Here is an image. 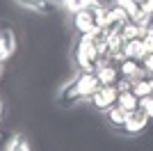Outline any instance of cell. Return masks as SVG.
<instances>
[{"mask_svg": "<svg viewBox=\"0 0 153 151\" xmlns=\"http://www.w3.org/2000/svg\"><path fill=\"white\" fill-rule=\"evenodd\" d=\"M51 5H55V7H59V9H62V7H64V0H51Z\"/></svg>", "mask_w": 153, "mask_h": 151, "instance_id": "20", "label": "cell"}, {"mask_svg": "<svg viewBox=\"0 0 153 151\" xmlns=\"http://www.w3.org/2000/svg\"><path fill=\"white\" fill-rule=\"evenodd\" d=\"M137 5H140L142 12H146V14L153 16V0H137Z\"/></svg>", "mask_w": 153, "mask_h": 151, "instance_id": "19", "label": "cell"}, {"mask_svg": "<svg viewBox=\"0 0 153 151\" xmlns=\"http://www.w3.org/2000/svg\"><path fill=\"white\" fill-rule=\"evenodd\" d=\"M126 117H128V112L123 108H119V105H112L108 112H105V121H108L110 126H114V128H123Z\"/></svg>", "mask_w": 153, "mask_h": 151, "instance_id": "11", "label": "cell"}, {"mask_svg": "<svg viewBox=\"0 0 153 151\" xmlns=\"http://www.w3.org/2000/svg\"><path fill=\"white\" fill-rule=\"evenodd\" d=\"M2 71H5V69H2V64H0V78H2Z\"/></svg>", "mask_w": 153, "mask_h": 151, "instance_id": "23", "label": "cell"}, {"mask_svg": "<svg viewBox=\"0 0 153 151\" xmlns=\"http://www.w3.org/2000/svg\"><path fill=\"white\" fill-rule=\"evenodd\" d=\"M123 55L133 57V60H142V57L146 55L144 41H142V39H130V41H126V46H123Z\"/></svg>", "mask_w": 153, "mask_h": 151, "instance_id": "12", "label": "cell"}, {"mask_svg": "<svg viewBox=\"0 0 153 151\" xmlns=\"http://www.w3.org/2000/svg\"><path fill=\"white\" fill-rule=\"evenodd\" d=\"M149 114L142 110V108H137V110H133V112H128L126 117V124H123L121 131L126 133V135H140V133L146 131V126H149Z\"/></svg>", "mask_w": 153, "mask_h": 151, "instance_id": "3", "label": "cell"}, {"mask_svg": "<svg viewBox=\"0 0 153 151\" xmlns=\"http://www.w3.org/2000/svg\"><path fill=\"white\" fill-rule=\"evenodd\" d=\"M119 34H121L123 41H130V39H144V34H146V28H142V25L133 23V21H128V23L123 25L121 30H119Z\"/></svg>", "mask_w": 153, "mask_h": 151, "instance_id": "10", "label": "cell"}, {"mask_svg": "<svg viewBox=\"0 0 153 151\" xmlns=\"http://www.w3.org/2000/svg\"><path fill=\"white\" fill-rule=\"evenodd\" d=\"M128 23V16L119 5H110L108 12H105V21H103V28L110 32V34H114Z\"/></svg>", "mask_w": 153, "mask_h": 151, "instance_id": "4", "label": "cell"}, {"mask_svg": "<svg viewBox=\"0 0 153 151\" xmlns=\"http://www.w3.org/2000/svg\"><path fill=\"white\" fill-rule=\"evenodd\" d=\"M73 85H76L78 94L82 96V101H89V96L94 94L96 89H101V80L94 71H80V73L73 78Z\"/></svg>", "mask_w": 153, "mask_h": 151, "instance_id": "2", "label": "cell"}, {"mask_svg": "<svg viewBox=\"0 0 153 151\" xmlns=\"http://www.w3.org/2000/svg\"><path fill=\"white\" fill-rule=\"evenodd\" d=\"M96 76H98L101 85H112V87H114L117 82H119V78H121L117 64H103V67H98V69H96Z\"/></svg>", "mask_w": 153, "mask_h": 151, "instance_id": "8", "label": "cell"}, {"mask_svg": "<svg viewBox=\"0 0 153 151\" xmlns=\"http://www.w3.org/2000/svg\"><path fill=\"white\" fill-rule=\"evenodd\" d=\"M57 101L62 103V105H66V108H73V105H78V103H85V101H82V96L78 94V89H76V85H73V80H71V82H66V85H64V87L59 89Z\"/></svg>", "mask_w": 153, "mask_h": 151, "instance_id": "7", "label": "cell"}, {"mask_svg": "<svg viewBox=\"0 0 153 151\" xmlns=\"http://www.w3.org/2000/svg\"><path fill=\"white\" fill-rule=\"evenodd\" d=\"M2 114H5V105H2V99H0V119H2Z\"/></svg>", "mask_w": 153, "mask_h": 151, "instance_id": "21", "label": "cell"}, {"mask_svg": "<svg viewBox=\"0 0 153 151\" xmlns=\"http://www.w3.org/2000/svg\"><path fill=\"white\" fill-rule=\"evenodd\" d=\"M14 2L19 7H23V9H32L37 14H46L48 7H51V0H14Z\"/></svg>", "mask_w": 153, "mask_h": 151, "instance_id": "15", "label": "cell"}, {"mask_svg": "<svg viewBox=\"0 0 153 151\" xmlns=\"http://www.w3.org/2000/svg\"><path fill=\"white\" fill-rule=\"evenodd\" d=\"M117 99H119L117 87H112V85H101V89H96L94 94L89 96V103H91V108H96L98 112L105 114L112 105H117Z\"/></svg>", "mask_w": 153, "mask_h": 151, "instance_id": "1", "label": "cell"}, {"mask_svg": "<svg viewBox=\"0 0 153 151\" xmlns=\"http://www.w3.org/2000/svg\"><path fill=\"white\" fill-rule=\"evenodd\" d=\"M0 149H2V133H0Z\"/></svg>", "mask_w": 153, "mask_h": 151, "instance_id": "22", "label": "cell"}, {"mask_svg": "<svg viewBox=\"0 0 153 151\" xmlns=\"http://www.w3.org/2000/svg\"><path fill=\"white\" fill-rule=\"evenodd\" d=\"M140 62H142V67H144V71L153 76V53H146V55L142 57Z\"/></svg>", "mask_w": 153, "mask_h": 151, "instance_id": "18", "label": "cell"}, {"mask_svg": "<svg viewBox=\"0 0 153 151\" xmlns=\"http://www.w3.org/2000/svg\"><path fill=\"white\" fill-rule=\"evenodd\" d=\"M140 108L149 114V119H153V94H151V96H144V99H140Z\"/></svg>", "mask_w": 153, "mask_h": 151, "instance_id": "17", "label": "cell"}, {"mask_svg": "<svg viewBox=\"0 0 153 151\" xmlns=\"http://www.w3.org/2000/svg\"><path fill=\"white\" fill-rule=\"evenodd\" d=\"M133 92L140 96V99L151 96L153 94V76H142V78H137V80L133 82Z\"/></svg>", "mask_w": 153, "mask_h": 151, "instance_id": "13", "label": "cell"}, {"mask_svg": "<svg viewBox=\"0 0 153 151\" xmlns=\"http://www.w3.org/2000/svg\"><path fill=\"white\" fill-rule=\"evenodd\" d=\"M94 0H64V7L62 9H66L69 14H76L80 12V9H85V7H89Z\"/></svg>", "mask_w": 153, "mask_h": 151, "instance_id": "16", "label": "cell"}, {"mask_svg": "<svg viewBox=\"0 0 153 151\" xmlns=\"http://www.w3.org/2000/svg\"><path fill=\"white\" fill-rule=\"evenodd\" d=\"M117 105L123 108L126 112H133V110H137V108H140V96L135 94L133 89L121 92V94H119V99H117Z\"/></svg>", "mask_w": 153, "mask_h": 151, "instance_id": "9", "label": "cell"}, {"mask_svg": "<svg viewBox=\"0 0 153 151\" xmlns=\"http://www.w3.org/2000/svg\"><path fill=\"white\" fill-rule=\"evenodd\" d=\"M119 67V73H121V78H126V80H137V78H142V76H151L144 71V67H142L140 60H133V57H123L121 62L117 64Z\"/></svg>", "mask_w": 153, "mask_h": 151, "instance_id": "5", "label": "cell"}, {"mask_svg": "<svg viewBox=\"0 0 153 151\" xmlns=\"http://www.w3.org/2000/svg\"><path fill=\"white\" fill-rule=\"evenodd\" d=\"M7 151H32L30 140L23 135V133H14L9 142H7Z\"/></svg>", "mask_w": 153, "mask_h": 151, "instance_id": "14", "label": "cell"}, {"mask_svg": "<svg viewBox=\"0 0 153 151\" xmlns=\"http://www.w3.org/2000/svg\"><path fill=\"white\" fill-rule=\"evenodd\" d=\"M14 53H16V37H14V30L2 28V30H0V64H5L7 60H12Z\"/></svg>", "mask_w": 153, "mask_h": 151, "instance_id": "6", "label": "cell"}]
</instances>
